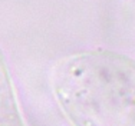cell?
<instances>
[{"label": "cell", "mask_w": 135, "mask_h": 126, "mask_svg": "<svg viewBox=\"0 0 135 126\" xmlns=\"http://www.w3.org/2000/svg\"><path fill=\"white\" fill-rule=\"evenodd\" d=\"M49 85L72 126H135V60L117 52H75L56 60Z\"/></svg>", "instance_id": "1"}, {"label": "cell", "mask_w": 135, "mask_h": 126, "mask_svg": "<svg viewBox=\"0 0 135 126\" xmlns=\"http://www.w3.org/2000/svg\"><path fill=\"white\" fill-rule=\"evenodd\" d=\"M0 126H27L2 52H0Z\"/></svg>", "instance_id": "2"}]
</instances>
